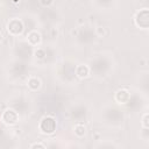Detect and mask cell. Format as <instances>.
<instances>
[{"label":"cell","instance_id":"obj_8","mask_svg":"<svg viewBox=\"0 0 149 149\" xmlns=\"http://www.w3.org/2000/svg\"><path fill=\"white\" fill-rule=\"evenodd\" d=\"M76 74L78 78L80 79H84V78H87L90 76V68L86 65V64H79L77 65L76 68Z\"/></svg>","mask_w":149,"mask_h":149},{"label":"cell","instance_id":"obj_13","mask_svg":"<svg viewBox=\"0 0 149 149\" xmlns=\"http://www.w3.org/2000/svg\"><path fill=\"white\" fill-rule=\"evenodd\" d=\"M30 148H41V149H45V146L44 144H42V143H33V144H30Z\"/></svg>","mask_w":149,"mask_h":149},{"label":"cell","instance_id":"obj_14","mask_svg":"<svg viewBox=\"0 0 149 149\" xmlns=\"http://www.w3.org/2000/svg\"><path fill=\"white\" fill-rule=\"evenodd\" d=\"M1 41H2V35H1V33H0V43H1Z\"/></svg>","mask_w":149,"mask_h":149},{"label":"cell","instance_id":"obj_2","mask_svg":"<svg viewBox=\"0 0 149 149\" xmlns=\"http://www.w3.org/2000/svg\"><path fill=\"white\" fill-rule=\"evenodd\" d=\"M134 23L140 29H148L149 28V10L148 8H142L136 12L134 16Z\"/></svg>","mask_w":149,"mask_h":149},{"label":"cell","instance_id":"obj_7","mask_svg":"<svg viewBox=\"0 0 149 149\" xmlns=\"http://www.w3.org/2000/svg\"><path fill=\"white\" fill-rule=\"evenodd\" d=\"M27 86H28V88H29L30 91L35 92V91H38V90L41 88L42 81H41V79H40L38 77L31 76V77H29L28 80H27Z\"/></svg>","mask_w":149,"mask_h":149},{"label":"cell","instance_id":"obj_9","mask_svg":"<svg viewBox=\"0 0 149 149\" xmlns=\"http://www.w3.org/2000/svg\"><path fill=\"white\" fill-rule=\"evenodd\" d=\"M73 132H74V135L77 137H84L86 134V127L83 123H77L73 128Z\"/></svg>","mask_w":149,"mask_h":149},{"label":"cell","instance_id":"obj_4","mask_svg":"<svg viewBox=\"0 0 149 149\" xmlns=\"http://www.w3.org/2000/svg\"><path fill=\"white\" fill-rule=\"evenodd\" d=\"M1 120L7 126H14L19 122V113L13 108H7L2 112Z\"/></svg>","mask_w":149,"mask_h":149},{"label":"cell","instance_id":"obj_6","mask_svg":"<svg viewBox=\"0 0 149 149\" xmlns=\"http://www.w3.org/2000/svg\"><path fill=\"white\" fill-rule=\"evenodd\" d=\"M27 41L31 47H37L42 42V36L37 30H30L27 34Z\"/></svg>","mask_w":149,"mask_h":149},{"label":"cell","instance_id":"obj_5","mask_svg":"<svg viewBox=\"0 0 149 149\" xmlns=\"http://www.w3.org/2000/svg\"><path fill=\"white\" fill-rule=\"evenodd\" d=\"M114 99L118 104H121V105H125L127 102H129L130 100V92L126 88H120L115 92V95H114Z\"/></svg>","mask_w":149,"mask_h":149},{"label":"cell","instance_id":"obj_1","mask_svg":"<svg viewBox=\"0 0 149 149\" xmlns=\"http://www.w3.org/2000/svg\"><path fill=\"white\" fill-rule=\"evenodd\" d=\"M56 127H57V122H56L55 118H52L50 115H47V116L42 118L41 121H40V125H38L40 130L45 135L54 134L55 130H56Z\"/></svg>","mask_w":149,"mask_h":149},{"label":"cell","instance_id":"obj_11","mask_svg":"<svg viewBox=\"0 0 149 149\" xmlns=\"http://www.w3.org/2000/svg\"><path fill=\"white\" fill-rule=\"evenodd\" d=\"M35 56H36L37 58H40V59H43L44 56H45V51H44V49H42V48H37V50L35 51Z\"/></svg>","mask_w":149,"mask_h":149},{"label":"cell","instance_id":"obj_12","mask_svg":"<svg viewBox=\"0 0 149 149\" xmlns=\"http://www.w3.org/2000/svg\"><path fill=\"white\" fill-rule=\"evenodd\" d=\"M54 1H55V0H40V3H41V6H43V7H50V6L54 3Z\"/></svg>","mask_w":149,"mask_h":149},{"label":"cell","instance_id":"obj_3","mask_svg":"<svg viewBox=\"0 0 149 149\" xmlns=\"http://www.w3.org/2000/svg\"><path fill=\"white\" fill-rule=\"evenodd\" d=\"M24 29V24L20 19H10L7 23V33L12 36H19L23 33Z\"/></svg>","mask_w":149,"mask_h":149},{"label":"cell","instance_id":"obj_10","mask_svg":"<svg viewBox=\"0 0 149 149\" xmlns=\"http://www.w3.org/2000/svg\"><path fill=\"white\" fill-rule=\"evenodd\" d=\"M141 125H142V127H143L144 129H148V128H149V114H148L147 112H146V113L143 114V116H142Z\"/></svg>","mask_w":149,"mask_h":149}]
</instances>
